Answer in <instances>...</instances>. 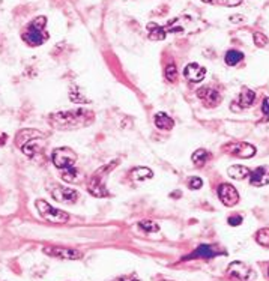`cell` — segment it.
<instances>
[{"mask_svg": "<svg viewBox=\"0 0 269 281\" xmlns=\"http://www.w3.org/2000/svg\"><path fill=\"white\" fill-rule=\"evenodd\" d=\"M262 111H263L265 121L269 119V96H265V98H263V102H262Z\"/></svg>", "mask_w": 269, "mask_h": 281, "instance_id": "1f68e13d", "label": "cell"}, {"mask_svg": "<svg viewBox=\"0 0 269 281\" xmlns=\"http://www.w3.org/2000/svg\"><path fill=\"white\" fill-rule=\"evenodd\" d=\"M253 39H254V44H256L257 47H260V48H263V47L268 45V38H266L263 33H260V32H256V33L253 35Z\"/></svg>", "mask_w": 269, "mask_h": 281, "instance_id": "83f0119b", "label": "cell"}, {"mask_svg": "<svg viewBox=\"0 0 269 281\" xmlns=\"http://www.w3.org/2000/svg\"><path fill=\"white\" fill-rule=\"evenodd\" d=\"M204 75H206V70L197 64H190L184 70V77L191 83H200Z\"/></svg>", "mask_w": 269, "mask_h": 281, "instance_id": "4fadbf2b", "label": "cell"}, {"mask_svg": "<svg viewBox=\"0 0 269 281\" xmlns=\"http://www.w3.org/2000/svg\"><path fill=\"white\" fill-rule=\"evenodd\" d=\"M138 227L141 229V230H146V232H149V233H155V232H159V226L156 224V222H153V221H140L138 222Z\"/></svg>", "mask_w": 269, "mask_h": 281, "instance_id": "484cf974", "label": "cell"}, {"mask_svg": "<svg viewBox=\"0 0 269 281\" xmlns=\"http://www.w3.org/2000/svg\"><path fill=\"white\" fill-rule=\"evenodd\" d=\"M223 150L229 152L230 155L239 156V158H251L256 153V147L250 143L245 141H235V143H229L223 147Z\"/></svg>", "mask_w": 269, "mask_h": 281, "instance_id": "52a82bcc", "label": "cell"}, {"mask_svg": "<svg viewBox=\"0 0 269 281\" xmlns=\"http://www.w3.org/2000/svg\"><path fill=\"white\" fill-rule=\"evenodd\" d=\"M155 127L158 130H164V131H170L175 127V122L172 118H169L166 113H156L155 115Z\"/></svg>", "mask_w": 269, "mask_h": 281, "instance_id": "ac0fdd59", "label": "cell"}, {"mask_svg": "<svg viewBox=\"0 0 269 281\" xmlns=\"http://www.w3.org/2000/svg\"><path fill=\"white\" fill-rule=\"evenodd\" d=\"M166 281H167V280H166Z\"/></svg>", "mask_w": 269, "mask_h": 281, "instance_id": "8d00e7d4", "label": "cell"}, {"mask_svg": "<svg viewBox=\"0 0 269 281\" xmlns=\"http://www.w3.org/2000/svg\"><path fill=\"white\" fill-rule=\"evenodd\" d=\"M250 184L253 187H265L269 184V165H260L250 175Z\"/></svg>", "mask_w": 269, "mask_h": 281, "instance_id": "7c38bea8", "label": "cell"}, {"mask_svg": "<svg viewBox=\"0 0 269 281\" xmlns=\"http://www.w3.org/2000/svg\"><path fill=\"white\" fill-rule=\"evenodd\" d=\"M256 241L262 245L269 248V229H260L256 235Z\"/></svg>", "mask_w": 269, "mask_h": 281, "instance_id": "d4e9b609", "label": "cell"}, {"mask_svg": "<svg viewBox=\"0 0 269 281\" xmlns=\"http://www.w3.org/2000/svg\"><path fill=\"white\" fill-rule=\"evenodd\" d=\"M62 179L69 184H77L81 181V173L75 167H71V168H67L62 172Z\"/></svg>", "mask_w": 269, "mask_h": 281, "instance_id": "7402d4cb", "label": "cell"}, {"mask_svg": "<svg viewBox=\"0 0 269 281\" xmlns=\"http://www.w3.org/2000/svg\"><path fill=\"white\" fill-rule=\"evenodd\" d=\"M116 165H118V161H112V162L102 165L101 168H98L92 175V178L89 179V184H87V191L93 197H107L109 196L105 181H107V176L110 175V172L116 168Z\"/></svg>", "mask_w": 269, "mask_h": 281, "instance_id": "3957f363", "label": "cell"}, {"mask_svg": "<svg viewBox=\"0 0 269 281\" xmlns=\"http://www.w3.org/2000/svg\"><path fill=\"white\" fill-rule=\"evenodd\" d=\"M44 147V139H33V140L24 143L20 149L23 150V153L29 158H33L35 155L39 153V150Z\"/></svg>", "mask_w": 269, "mask_h": 281, "instance_id": "5bb4252c", "label": "cell"}, {"mask_svg": "<svg viewBox=\"0 0 269 281\" xmlns=\"http://www.w3.org/2000/svg\"><path fill=\"white\" fill-rule=\"evenodd\" d=\"M42 251L48 256L64 259V260H77L81 257L80 251H77L74 248H65V247H44Z\"/></svg>", "mask_w": 269, "mask_h": 281, "instance_id": "9c48e42d", "label": "cell"}, {"mask_svg": "<svg viewBox=\"0 0 269 281\" xmlns=\"http://www.w3.org/2000/svg\"><path fill=\"white\" fill-rule=\"evenodd\" d=\"M227 221H229L230 226L236 227V226H241V222H242V216H241V215H233V216H230Z\"/></svg>", "mask_w": 269, "mask_h": 281, "instance_id": "d6a6232c", "label": "cell"}, {"mask_svg": "<svg viewBox=\"0 0 269 281\" xmlns=\"http://www.w3.org/2000/svg\"><path fill=\"white\" fill-rule=\"evenodd\" d=\"M227 173H229L230 178H233V179H236V181H241V179H244V178H250L251 170H250L248 167H245V165L236 164V165L229 167Z\"/></svg>", "mask_w": 269, "mask_h": 281, "instance_id": "2e32d148", "label": "cell"}, {"mask_svg": "<svg viewBox=\"0 0 269 281\" xmlns=\"http://www.w3.org/2000/svg\"><path fill=\"white\" fill-rule=\"evenodd\" d=\"M218 197L224 206H235L239 202V194L236 188L230 184H221L218 187Z\"/></svg>", "mask_w": 269, "mask_h": 281, "instance_id": "ba28073f", "label": "cell"}, {"mask_svg": "<svg viewBox=\"0 0 269 281\" xmlns=\"http://www.w3.org/2000/svg\"><path fill=\"white\" fill-rule=\"evenodd\" d=\"M146 29H147L149 38L152 41H163L166 38V29L161 27V26H158V24H155V23H149L146 26Z\"/></svg>", "mask_w": 269, "mask_h": 281, "instance_id": "d6986e66", "label": "cell"}, {"mask_svg": "<svg viewBox=\"0 0 269 281\" xmlns=\"http://www.w3.org/2000/svg\"><path fill=\"white\" fill-rule=\"evenodd\" d=\"M69 98L72 102H77V104H87L89 99L86 96H81V93L75 92V87H71V93H69Z\"/></svg>", "mask_w": 269, "mask_h": 281, "instance_id": "4316f807", "label": "cell"}, {"mask_svg": "<svg viewBox=\"0 0 269 281\" xmlns=\"http://www.w3.org/2000/svg\"><path fill=\"white\" fill-rule=\"evenodd\" d=\"M191 159H193V162H194L197 167H203V165L210 159V153H209L207 150H204V149H197V150L193 153Z\"/></svg>", "mask_w": 269, "mask_h": 281, "instance_id": "603a6c76", "label": "cell"}, {"mask_svg": "<svg viewBox=\"0 0 269 281\" xmlns=\"http://www.w3.org/2000/svg\"><path fill=\"white\" fill-rule=\"evenodd\" d=\"M268 274H269V268H268Z\"/></svg>", "mask_w": 269, "mask_h": 281, "instance_id": "d590c367", "label": "cell"}, {"mask_svg": "<svg viewBox=\"0 0 269 281\" xmlns=\"http://www.w3.org/2000/svg\"><path fill=\"white\" fill-rule=\"evenodd\" d=\"M50 196L56 200V202H61V203H68V205H72L77 202L78 199V191L77 190H72V188H65L62 185H58L55 184L53 187H50L48 190Z\"/></svg>", "mask_w": 269, "mask_h": 281, "instance_id": "8992f818", "label": "cell"}, {"mask_svg": "<svg viewBox=\"0 0 269 281\" xmlns=\"http://www.w3.org/2000/svg\"><path fill=\"white\" fill-rule=\"evenodd\" d=\"M95 121L93 111L89 108H77L68 111H58L50 116V124L56 130H80L89 127Z\"/></svg>", "mask_w": 269, "mask_h": 281, "instance_id": "6da1fadb", "label": "cell"}, {"mask_svg": "<svg viewBox=\"0 0 269 281\" xmlns=\"http://www.w3.org/2000/svg\"><path fill=\"white\" fill-rule=\"evenodd\" d=\"M197 96H199V99L202 101L206 107H217L223 101L221 95L215 89H212V87H202V89H199L197 90Z\"/></svg>", "mask_w": 269, "mask_h": 281, "instance_id": "8fae6325", "label": "cell"}, {"mask_svg": "<svg viewBox=\"0 0 269 281\" xmlns=\"http://www.w3.org/2000/svg\"><path fill=\"white\" fill-rule=\"evenodd\" d=\"M203 187V181L200 178H197V176H191L190 179H188V188L190 190H200Z\"/></svg>", "mask_w": 269, "mask_h": 281, "instance_id": "f546056e", "label": "cell"}, {"mask_svg": "<svg viewBox=\"0 0 269 281\" xmlns=\"http://www.w3.org/2000/svg\"><path fill=\"white\" fill-rule=\"evenodd\" d=\"M45 26H47V18L45 17H36L23 30V35H21L23 41L26 44H29L30 47L42 45L48 39V33L45 30Z\"/></svg>", "mask_w": 269, "mask_h": 281, "instance_id": "7a4b0ae2", "label": "cell"}, {"mask_svg": "<svg viewBox=\"0 0 269 281\" xmlns=\"http://www.w3.org/2000/svg\"><path fill=\"white\" fill-rule=\"evenodd\" d=\"M213 256H217V251H215L210 245H200V247L190 256V259H194V257L209 259V257H213Z\"/></svg>", "mask_w": 269, "mask_h": 281, "instance_id": "44dd1931", "label": "cell"}, {"mask_svg": "<svg viewBox=\"0 0 269 281\" xmlns=\"http://www.w3.org/2000/svg\"><path fill=\"white\" fill-rule=\"evenodd\" d=\"M153 176V172L147 167H137L131 172V178L133 181H137V182H141V181H147V179H152Z\"/></svg>", "mask_w": 269, "mask_h": 281, "instance_id": "ffe728a7", "label": "cell"}, {"mask_svg": "<svg viewBox=\"0 0 269 281\" xmlns=\"http://www.w3.org/2000/svg\"><path fill=\"white\" fill-rule=\"evenodd\" d=\"M254 99H256V93H254L251 89H244V90L241 92V95H239L236 104H238L241 108H248V107L253 105Z\"/></svg>", "mask_w": 269, "mask_h": 281, "instance_id": "e0dca14e", "label": "cell"}, {"mask_svg": "<svg viewBox=\"0 0 269 281\" xmlns=\"http://www.w3.org/2000/svg\"><path fill=\"white\" fill-rule=\"evenodd\" d=\"M115 281H140V280H137V278H134V277H122V278H118V280Z\"/></svg>", "mask_w": 269, "mask_h": 281, "instance_id": "836d02e7", "label": "cell"}, {"mask_svg": "<svg viewBox=\"0 0 269 281\" xmlns=\"http://www.w3.org/2000/svg\"><path fill=\"white\" fill-rule=\"evenodd\" d=\"M242 59H244V54H242L241 51H238V50H230V51H227V54H226V64L230 65V67L238 65Z\"/></svg>", "mask_w": 269, "mask_h": 281, "instance_id": "cb8c5ba5", "label": "cell"}, {"mask_svg": "<svg viewBox=\"0 0 269 281\" xmlns=\"http://www.w3.org/2000/svg\"><path fill=\"white\" fill-rule=\"evenodd\" d=\"M33 139H44V134L39 133V131H36V130H32V128L30 130H21L17 134V137H15V144L18 147H21L24 143L33 140Z\"/></svg>", "mask_w": 269, "mask_h": 281, "instance_id": "9a60e30c", "label": "cell"}, {"mask_svg": "<svg viewBox=\"0 0 269 281\" xmlns=\"http://www.w3.org/2000/svg\"><path fill=\"white\" fill-rule=\"evenodd\" d=\"M204 3H215V5H223V6H238L242 3V0H203Z\"/></svg>", "mask_w": 269, "mask_h": 281, "instance_id": "f1b7e54d", "label": "cell"}, {"mask_svg": "<svg viewBox=\"0 0 269 281\" xmlns=\"http://www.w3.org/2000/svg\"><path fill=\"white\" fill-rule=\"evenodd\" d=\"M230 20L233 21V20H244V17H241V15H235V17H230ZM236 23H239V21H236Z\"/></svg>", "mask_w": 269, "mask_h": 281, "instance_id": "e575fe53", "label": "cell"}, {"mask_svg": "<svg viewBox=\"0 0 269 281\" xmlns=\"http://www.w3.org/2000/svg\"><path fill=\"white\" fill-rule=\"evenodd\" d=\"M51 161L59 170H67L75 165L77 153L71 147H58L51 153Z\"/></svg>", "mask_w": 269, "mask_h": 281, "instance_id": "5b68a950", "label": "cell"}, {"mask_svg": "<svg viewBox=\"0 0 269 281\" xmlns=\"http://www.w3.org/2000/svg\"><path fill=\"white\" fill-rule=\"evenodd\" d=\"M227 274L229 277H233L236 280L248 281L253 277V271L248 265H245L244 262H233L229 265L227 268Z\"/></svg>", "mask_w": 269, "mask_h": 281, "instance_id": "30bf717a", "label": "cell"}, {"mask_svg": "<svg viewBox=\"0 0 269 281\" xmlns=\"http://www.w3.org/2000/svg\"><path fill=\"white\" fill-rule=\"evenodd\" d=\"M36 209L44 219H47L48 222H53V224H65L69 219V215L67 212L53 208L48 202L41 200V199L36 200Z\"/></svg>", "mask_w": 269, "mask_h": 281, "instance_id": "277c9868", "label": "cell"}, {"mask_svg": "<svg viewBox=\"0 0 269 281\" xmlns=\"http://www.w3.org/2000/svg\"><path fill=\"white\" fill-rule=\"evenodd\" d=\"M166 78L169 81H176V78H178V70H176L175 65H169L166 68Z\"/></svg>", "mask_w": 269, "mask_h": 281, "instance_id": "4dcf8cb0", "label": "cell"}]
</instances>
